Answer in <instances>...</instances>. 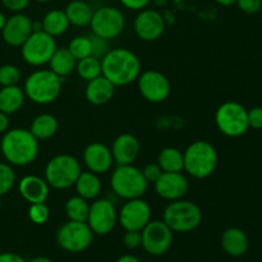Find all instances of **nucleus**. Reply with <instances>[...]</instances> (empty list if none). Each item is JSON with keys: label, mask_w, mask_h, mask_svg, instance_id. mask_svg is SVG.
Returning a JSON list of instances; mask_svg holds the SVG:
<instances>
[{"label": "nucleus", "mask_w": 262, "mask_h": 262, "mask_svg": "<svg viewBox=\"0 0 262 262\" xmlns=\"http://www.w3.org/2000/svg\"><path fill=\"white\" fill-rule=\"evenodd\" d=\"M9 128V115L0 112V133H5Z\"/></svg>", "instance_id": "obj_45"}, {"label": "nucleus", "mask_w": 262, "mask_h": 262, "mask_svg": "<svg viewBox=\"0 0 262 262\" xmlns=\"http://www.w3.org/2000/svg\"><path fill=\"white\" fill-rule=\"evenodd\" d=\"M0 262H26L22 256L13 252L0 253Z\"/></svg>", "instance_id": "obj_44"}, {"label": "nucleus", "mask_w": 262, "mask_h": 262, "mask_svg": "<svg viewBox=\"0 0 262 262\" xmlns=\"http://www.w3.org/2000/svg\"><path fill=\"white\" fill-rule=\"evenodd\" d=\"M141 146L137 138L129 133L118 136L112 146V155L118 165H130L140 155Z\"/></svg>", "instance_id": "obj_20"}, {"label": "nucleus", "mask_w": 262, "mask_h": 262, "mask_svg": "<svg viewBox=\"0 0 262 262\" xmlns=\"http://www.w3.org/2000/svg\"><path fill=\"white\" fill-rule=\"evenodd\" d=\"M123 7L130 10H142L151 3V0H119Z\"/></svg>", "instance_id": "obj_43"}, {"label": "nucleus", "mask_w": 262, "mask_h": 262, "mask_svg": "<svg viewBox=\"0 0 262 262\" xmlns=\"http://www.w3.org/2000/svg\"><path fill=\"white\" fill-rule=\"evenodd\" d=\"M58 130V120L51 114H40L32 120L30 132L36 140H49Z\"/></svg>", "instance_id": "obj_29"}, {"label": "nucleus", "mask_w": 262, "mask_h": 262, "mask_svg": "<svg viewBox=\"0 0 262 262\" xmlns=\"http://www.w3.org/2000/svg\"><path fill=\"white\" fill-rule=\"evenodd\" d=\"M158 164L163 171L182 173V170H184L183 154L176 147H165L159 154Z\"/></svg>", "instance_id": "obj_30"}, {"label": "nucleus", "mask_w": 262, "mask_h": 262, "mask_svg": "<svg viewBox=\"0 0 262 262\" xmlns=\"http://www.w3.org/2000/svg\"><path fill=\"white\" fill-rule=\"evenodd\" d=\"M33 2H37V3H48V2H51V0H33Z\"/></svg>", "instance_id": "obj_53"}, {"label": "nucleus", "mask_w": 262, "mask_h": 262, "mask_svg": "<svg viewBox=\"0 0 262 262\" xmlns=\"http://www.w3.org/2000/svg\"><path fill=\"white\" fill-rule=\"evenodd\" d=\"M155 191L161 199L168 201H177L183 199L188 192V181L182 173L163 171L155 182Z\"/></svg>", "instance_id": "obj_18"}, {"label": "nucleus", "mask_w": 262, "mask_h": 262, "mask_svg": "<svg viewBox=\"0 0 262 262\" xmlns=\"http://www.w3.org/2000/svg\"><path fill=\"white\" fill-rule=\"evenodd\" d=\"M25 91L18 84L5 86L0 90V112L10 115L17 113L25 102Z\"/></svg>", "instance_id": "obj_26"}, {"label": "nucleus", "mask_w": 262, "mask_h": 262, "mask_svg": "<svg viewBox=\"0 0 262 262\" xmlns=\"http://www.w3.org/2000/svg\"><path fill=\"white\" fill-rule=\"evenodd\" d=\"M215 2H216L217 4L223 5V7H230V5L237 3V0H215Z\"/></svg>", "instance_id": "obj_49"}, {"label": "nucleus", "mask_w": 262, "mask_h": 262, "mask_svg": "<svg viewBox=\"0 0 262 262\" xmlns=\"http://www.w3.org/2000/svg\"><path fill=\"white\" fill-rule=\"evenodd\" d=\"M89 211L90 204L83 197L74 196L66 202V215L69 220L86 223L87 217H89Z\"/></svg>", "instance_id": "obj_31"}, {"label": "nucleus", "mask_w": 262, "mask_h": 262, "mask_svg": "<svg viewBox=\"0 0 262 262\" xmlns=\"http://www.w3.org/2000/svg\"><path fill=\"white\" fill-rule=\"evenodd\" d=\"M165 20L163 14L156 9H142L136 17L133 27L135 32L141 40L155 41L161 37L165 31Z\"/></svg>", "instance_id": "obj_16"}, {"label": "nucleus", "mask_w": 262, "mask_h": 262, "mask_svg": "<svg viewBox=\"0 0 262 262\" xmlns=\"http://www.w3.org/2000/svg\"><path fill=\"white\" fill-rule=\"evenodd\" d=\"M89 38L90 42H91V56H95V58L101 60V59L106 55L107 51L110 50L109 43H107L109 40L100 37V36L95 35V33L90 35Z\"/></svg>", "instance_id": "obj_37"}, {"label": "nucleus", "mask_w": 262, "mask_h": 262, "mask_svg": "<svg viewBox=\"0 0 262 262\" xmlns=\"http://www.w3.org/2000/svg\"><path fill=\"white\" fill-rule=\"evenodd\" d=\"M143 250L151 256H163L173 243V230L164 222L154 220L141 230Z\"/></svg>", "instance_id": "obj_12"}, {"label": "nucleus", "mask_w": 262, "mask_h": 262, "mask_svg": "<svg viewBox=\"0 0 262 262\" xmlns=\"http://www.w3.org/2000/svg\"><path fill=\"white\" fill-rule=\"evenodd\" d=\"M41 25H42V31L53 37H56L67 32L69 27V20L64 10L53 9L46 13Z\"/></svg>", "instance_id": "obj_28"}, {"label": "nucleus", "mask_w": 262, "mask_h": 262, "mask_svg": "<svg viewBox=\"0 0 262 262\" xmlns=\"http://www.w3.org/2000/svg\"><path fill=\"white\" fill-rule=\"evenodd\" d=\"M115 262H141V261L133 255H124V256H120V257Z\"/></svg>", "instance_id": "obj_47"}, {"label": "nucleus", "mask_w": 262, "mask_h": 262, "mask_svg": "<svg viewBox=\"0 0 262 262\" xmlns=\"http://www.w3.org/2000/svg\"><path fill=\"white\" fill-rule=\"evenodd\" d=\"M78 196L83 197L84 200H94L101 192V182L97 174L92 171H82L78 179L74 183Z\"/></svg>", "instance_id": "obj_27"}, {"label": "nucleus", "mask_w": 262, "mask_h": 262, "mask_svg": "<svg viewBox=\"0 0 262 262\" xmlns=\"http://www.w3.org/2000/svg\"><path fill=\"white\" fill-rule=\"evenodd\" d=\"M248 237L239 228H228L222 234V247L232 257H241L248 251Z\"/></svg>", "instance_id": "obj_23"}, {"label": "nucleus", "mask_w": 262, "mask_h": 262, "mask_svg": "<svg viewBox=\"0 0 262 262\" xmlns=\"http://www.w3.org/2000/svg\"><path fill=\"white\" fill-rule=\"evenodd\" d=\"M151 2H152L154 4L159 8H164L169 4V0H151Z\"/></svg>", "instance_id": "obj_50"}, {"label": "nucleus", "mask_w": 262, "mask_h": 262, "mask_svg": "<svg viewBox=\"0 0 262 262\" xmlns=\"http://www.w3.org/2000/svg\"><path fill=\"white\" fill-rule=\"evenodd\" d=\"M28 262H53V261H51L50 258H48V257H35V258H32V260L28 261Z\"/></svg>", "instance_id": "obj_51"}, {"label": "nucleus", "mask_w": 262, "mask_h": 262, "mask_svg": "<svg viewBox=\"0 0 262 262\" xmlns=\"http://www.w3.org/2000/svg\"><path fill=\"white\" fill-rule=\"evenodd\" d=\"M76 71L78 76L84 81H92L102 74L101 71V60L95 56H87V58L79 59L77 61Z\"/></svg>", "instance_id": "obj_32"}, {"label": "nucleus", "mask_w": 262, "mask_h": 262, "mask_svg": "<svg viewBox=\"0 0 262 262\" xmlns=\"http://www.w3.org/2000/svg\"><path fill=\"white\" fill-rule=\"evenodd\" d=\"M94 233L87 223L68 220L58 230L56 241L64 251L71 253H79L91 246Z\"/></svg>", "instance_id": "obj_9"}, {"label": "nucleus", "mask_w": 262, "mask_h": 262, "mask_svg": "<svg viewBox=\"0 0 262 262\" xmlns=\"http://www.w3.org/2000/svg\"><path fill=\"white\" fill-rule=\"evenodd\" d=\"M2 196H0V210H2Z\"/></svg>", "instance_id": "obj_54"}, {"label": "nucleus", "mask_w": 262, "mask_h": 262, "mask_svg": "<svg viewBox=\"0 0 262 262\" xmlns=\"http://www.w3.org/2000/svg\"><path fill=\"white\" fill-rule=\"evenodd\" d=\"M114 92V84L101 74V76L97 77V78L87 82L84 95H86V100L90 104L104 105L113 99Z\"/></svg>", "instance_id": "obj_22"}, {"label": "nucleus", "mask_w": 262, "mask_h": 262, "mask_svg": "<svg viewBox=\"0 0 262 262\" xmlns=\"http://www.w3.org/2000/svg\"><path fill=\"white\" fill-rule=\"evenodd\" d=\"M142 174L148 183H155V182L159 179V177L163 174V170H161L159 164L151 163V164H147V165L143 168Z\"/></svg>", "instance_id": "obj_40"}, {"label": "nucleus", "mask_w": 262, "mask_h": 262, "mask_svg": "<svg viewBox=\"0 0 262 262\" xmlns=\"http://www.w3.org/2000/svg\"><path fill=\"white\" fill-rule=\"evenodd\" d=\"M101 71L102 76L115 87L127 86L140 77L141 61L138 56L128 49H112L101 59Z\"/></svg>", "instance_id": "obj_1"}, {"label": "nucleus", "mask_w": 262, "mask_h": 262, "mask_svg": "<svg viewBox=\"0 0 262 262\" xmlns=\"http://www.w3.org/2000/svg\"><path fill=\"white\" fill-rule=\"evenodd\" d=\"M20 79V72L13 64H5L0 67V84L5 86H15Z\"/></svg>", "instance_id": "obj_35"}, {"label": "nucleus", "mask_w": 262, "mask_h": 262, "mask_svg": "<svg viewBox=\"0 0 262 262\" xmlns=\"http://www.w3.org/2000/svg\"><path fill=\"white\" fill-rule=\"evenodd\" d=\"M82 173L81 165L74 156L60 154L51 159L45 168V181L56 189H67L74 186Z\"/></svg>", "instance_id": "obj_7"}, {"label": "nucleus", "mask_w": 262, "mask_h": 262, "mask_svg": "<svg viewBox=\"0 0 262 262\" xmlns=\"http://www.w3.org/2000/svg\"><path fill=\"white\" fill-rule=\"evenodd\" d=\"M90 26L92 33L106 40H112L124 31L125 18L118 8L101 7L94 12Z\"/></svg>", "instance_id": "obj_11"}, {"label": "nucleus", "mask_w": 262, "mask_h": 262, "mask_svg": "<svg viewBox=\"0 0 262 262\" xmlns=\"http://www.w3.org/2000/svg\"><path fill=\"white\" fill-rule=\"evenodd\" d=\"M77 61L78 60L72 55L68 48H56L49 61V66H50L51 72L64 78L73 71H76Z\"/></svg>", "instance_id": "obj_25"}, {"label": "nucleus", "mask_w": 262, "mask_h": 262, "mask_svg": "<svg viewBox=\"0 0 262 262\" xmlns=\"http://www.w3.org/2000/svg\"><path fill=\"white\" fill-rule=\"evenodd\" d=\"M66 14L69 20V25L76 27H87L90 26L94 15L91 5L83 0H72L66 7Z\"/></svg>", "instance_id": "obj_24"}, {"label": "nucleus", "mask_w": 262, "mask_h": 262, "mask_svg": "<svg viewBox=\"0 0 262 262\" xmlns=\"http://www.w3.org/2000/svg\"><path fill=\"white\" fill-rule=\"evenodd\" d=\"M28 216H30L31 222L35 223V224H43V223L48 222L49 216H50V210L45 202L31 204L30 210H28Z\"/></svg>", "instance_id": "obj_36"}, {"label": "nucleus", "mask_w": 262, "mask_h": 262, "mask_svg": "<svg viewBox=\"0 0 262 262\" xmlns=\"http://www.w3.org/2000/svg\"><path fill=\"white\" fill-rule=\"evenodd\" d=\"M174 5H176L177 8H186L187 5H189L192 3V0H173Z\"/></svg>", "instance_id": "obj_48"}, {"label": "nucleus", "mask_w": 262, "mask_h": 262, "mask_svg": "<svg viewBox=\"0 0 262 262\" xmlns=\"http://www.w3.org/2000/svg\"><path fill=\"white\" fill-rule=\"evenodd\" d=\"M125 230H142L151 222V207L142 199L128 200L118 215Z\"/></svg>", "instance_id": "obj_15"}, {"label": "nucleus", "mask_w": 262, "mask_h": 262, "mask_svg": "<svg viewBox=\"0 0 262 262\" xmlns=\"http://www.w3.org/2000/svg\"><path fill=\"white\" fill-rule=\"evenodd\" d=\"M110 184L115 193L124 200L141 199L147 192L148 182L142 170L135 165H118L113 171Z\"/></svg>", "instance_id": "obj_6"}, {"label": "nucleus", "mask_w": 262, "mask_h": 262, "mask_svg": "<svg viewBox=\"0 0 262 262\" xmlns=\"http://www.w3.org/2000/svg\"><path fill=\"white\" fill-rule=\"evenodd\" d=\"M68 49L77 60L90 56L91 55V42H90L89 36H76L69 42Z\"/></svg>", "instance_id": "obj_33"}, {"label": "nucleus", "mask_w": 262, "mask_h": 262, "mask_svg": "<svg viewBox=\"0 0 262 262\" xmlns=\"http://www.w3.org/2000/svg\"><path fill=\"white\" fill-rule=\"evenodd\" d=\"M18 191L30 204H42L49 197V184L37 176H26L19 181Z\"/></svg>", "instance_id": "obj_21"}, {"label": "nucleus", "mask_w": 262, "mask_h": 262, "mask_svg": "<svg viewBox=\"0 0 262 262\" xmlns=\"http://www.w3.org/2000/svg\"><path fill=\"white\" fill-rule=\"evenodd\" d=\"M22 58L27 64L41 67L49 64L54 51L56 50L55 38L45 31L31 33L22 46Z\"/></svg>", "instance_id": "obj_10"}, {"label": "nucleus", "mask_w": 262, "mask_h": 262, "mask_svg": "<svg viewBox=\"0 0 262 262\" xmlns=\"http://www.w3.org/2000/svg\"><path fill=\"white\" fill-rule=\"evenodd\" d=\"M32 32L31 18L23 13H15L5 20L2 36L5 43L13 48H18L25 43V41L30 37Z\"/></svg>", "instance_id": "obj_17"}, {"label": "nucleus", "mask_w": 262, "mask_h": 262, "mask_svg": "<svg viewBox=\"0 0 262 262\" xmlns=\"http://www.w3.org/2000/svg\"><path fill=\"white\" fill-rule=\"evenodd\" d=\"M0 148L8 164L26 166L33 163L37 158L38 141L28 129L14 128L4 133Z\"/></svg>", "instance_id": "obj_2"}, {"label": "nucleus", "mask_w": 262, "mask_h": 262, "mask_svg": "<svg viewBox=\"0 0 262 262\" xmlns=\"http://www.w3.org/2000/svg\"><path fill=\"white\" fill-rule=\"evenodd\" d=\"M83 161L87 169L95 174H105L110 170L114 159L112 150L102 143H90L83 151Z\"/></svg>", "instance_id": "obj_19"}, {"label": "nucleus", "mask_w": 262, "mask_h": 262, "mask_svg": "<svg viewBox=\"0 0 262 262\" xmlns=\"http://www.w3.org/2000/svg\"><path fill=\"white\" fill-rule=\"evenodd\" d=\"M235 4L246 14H256L262 8V0H237Z\"/></svg>", "instance_id": "obj_38"}, {"label": "nucleus", "mask_w": 262, "mask_h": 262, "mask_svg": "<svg viewBox=\"0 0 262 262\" xmlns=\"http://www.w3.org/2000/svg\"><path fill=\"white\" fill-rule=\"evenodd\" d=\"M118 222V212L114 204L109 200H96L90 205L87 224L94 234L106 235L115 228Z\"/></svg>", "instance_id": "obj_13"}, {"label": "nucleus", "mask_w": 262, "mask_h": 262, "mask_svg": "<svg viewBox=\"0 0 262 262\" xmlns=\"http://www.w3.org/2000/svg\"><path fill=\"white\" fill-rule=\"evenodd\" d=\"M31 0H0L3 5L7 8L8 10L14 13H20L28 7Z\"/></svg>", "instance_id": "obj_42"}, {"label": "nucleus", "mask_w": 262, "mask_h": 262, "mask_svg": "<svg viewBox=\"0 0 262 262\" xmlns=\"http://www.w3.org/2000/svg\"><path fill=\"white\" fill-rule=\"evenodd\" d=\"M163 222L177 233H188L196 229L202 222V211L192 201H171L164 210Z\"/></svg>", "instance_id": "obj_5"}, {"label": "nucleus", "mask_w": 262, "mask_h": 262, "mask_svg": "<svg viewBox=\"0 0 262 262\" xmlns=\"http://www.w3.org/2000/svg\"><path fill=\"white\" fill-rule=\"evenodd\" d=\"M215 122L223 135L228 137H241L248 130L247 109L235 101L220 105L215 114Z\"/></svg>", "instance_id": "obj_8"}, {"label": "nucleus", "mask_w": 262, "mask_h": 262, "mask_svg": "<svg viewBox=\"0 0 262 262\" xmlns=\"http://www.w3.org/2000/svg\"><path fill=\"white\" fill-rule=\"evenodd\" d=\"M248 127L253 129H262V107L255 106L247 110Z\"/></svg>", "instance_id": "obj_39"}, {"label": "nucleus", "mask_w": 262, "mask_h": 262, "mask_svg": "<svg viewBox=\"0 0 262 262\" xmlns=\"http://www.w3.org/2000/svg\"><path fill=\"white\" fill-rule=\"evenodd\" d=\"M161 14H163L164 20H165V25H171V23L176 22V15H174V13L171 10H165Z\"/></svg>", "instance_id": "obj_46"}, {"label": "nucleus", "mask_w": 262, "mask_h": 262, "mask_svg": "<svg viewBox=\"0 0 262 262\" xmlns=\"http://www.w3.org/2000/svg\"><path fill=\"white\" fill-rule=\"evenodd\" d=\"M15 183V173L10 164L0 163V196H4Z\"/></svg>", "instance_id": "obj_34"}, {"label": "nucleus", "mask_w": 262, "mask_h": 262, "mask_svg": "<svg viewBox=\"0 0 262 262\" xmlns=\"http://www.w3.org/2000/svg\"><path fill=\"white\" fill-rule=\"evenodd\" d=\"M142 238H141L140 230H125L124 245L129 250H136L141 246Z\"/></svg>", "instance_id": "obj_41"}, {"label": "nucleus", "mask_w": 262, "mask_h": 262, "mask_svg": "<svg viewBox=\"0 0 262 262\" xmlns=\"http://www.w3.org/2000/svg\"><path fill=\"white\" fill-rule=\"evenodd\" d=\"M184 170L196 179L211 176L217 166L219 156L214 146L207 141H196L183 152Z\"/></svg>", "instance_id": "obj_4"}, {"label": "nucleus", "mask_w": 262, "mask_h": 262, "mask_svg": "<svg viewBox=\"0 0 262 262\" xmlns=\"http://www.w3.org/2000/svg\"><path fill=\"white\" fill-rule=\"evenodd\" d=\"M138 89L147 101L159 104L170 95V82L159 71H146L138 77Z\"/></svg>", "instance_id": "obj_14"}, {"label": "nucleus", "mask_w": 262, "mask_h": 262, "mask_svg": "<svg viewBox=\"0 0 262 262\" xmlns=\"http://www.w3.org/2000/svg\"><path fill=\"white\" fill-rule=\"evenodd\" d=\"M5 20H7V18H5L4 14H3V12H0V31H2L3 27H4Z\"/></svg>", "instance_id": "obj_52"}, {"label": "nucleus", "mask_w": 262, "mask_h": 262, "mask_svg": "<svg viewBox=\"0 0 262 262\" xmlns=\"http://www.w3.org/2000/svg\"><path fill=\"white\" fill-rule=\"evenodd\" d=\"M63 82V77H59L50 69H40L28 76L23 91L32 102L46 105L58 99Z\"/></svg>", "instance_id": "obj_3"}]
</instances>
